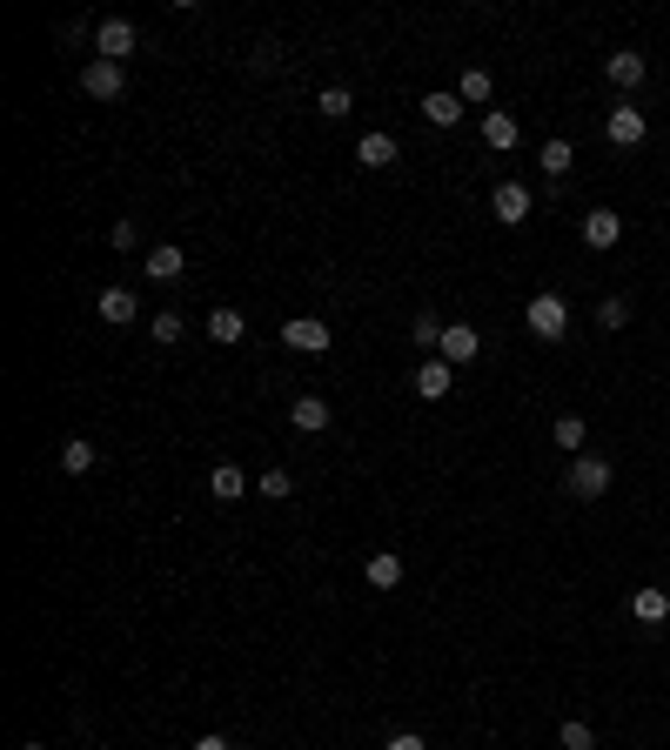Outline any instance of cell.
I'll use <instances>...</instances> for the list:
<instances>
[{
	"label": "cell",
	"instance_id": "6da1fadb",
	"mask_svg": "<svg viewBox=\"0 0 670 750\" xmlns=\"http://www.w3.org/2000/svg\"><path fill=\"white\" fill-rule=\"evenodd\" d=\"M134 47H141V27L121 21V14H108V21L94 27V61H114V67H121Z\"/></svg>",
	"mask_w": 670,
	"mask_h": 750
},
{
	"label": "cell",
	"instance_id": "7a4b0ae2",
	"mask_svg": "<svg viewBox=\"0 0 670 750\" xmlns=\"http://www.w3.org/2000/svg\"><path fill=\"white\" fill-rule=\"evenodd\" d=\"M563 489H570L577 503H597L603 489H610V463H603V456H570V469H563Z\"/></svg>",
	"mask_w": 670,
	"mask_h": 750
},
{
	"label": "cell",
	"instance_id": "3957f363",
	"mask_svg": "<svg viewBox=\"0 0 670 750\" xmlns=\"http://www.w3.org/2000/svg\"><path fill=\"white\" fill-rule=\"evenodd\" d=\"M523 322H530L536 342H563V329H570V309H563V295H536L530 309H523Z\"/></svg>",
	"mask_w": 670,
	"mask_h": 750
},
{
	"label": "cell",
	"instance_id": "277c9868",
	"mask_svg": "<svg viewBox=\"0 0 670 750\" xmlns=\"http://www.w3.org/2000/svg\"><path fill=\"white\" fill-rule=\"evenodd\" d=\"M603 141H610V148H644L650 141V121H644V108H610V121H603Z\"/></svg>",
	"mask_w": 670,
	"mask_h": 750
},
{
	"label": "cell",
	"instance_id": "5b68a950",
	"mask_svg": "<svg viewBox=\"0 0 670 750\" xmlns=\"http://www.w3.org/2000/svg\"><path fill=\"white\" fill-rule=\"evenodd\" d=\"M490 208H496V221H503V228H523V221H530V208H536V195L523 188V181H496Z\"/></svg>",
	"mask_w": 670,
	"mask_h": 750
},
{
	"label": "cell",
	"instance_id": "8992f818",
	"mask_svg": "<svg viewBox=\"0 0 670 750\" xmlns=\"http://www.w3.org/2000/svg\"><path fill=\"white\" fill-rule=\"evenodd\" d=\"M121 88H128V74H121L114 61H88L81 67V94H88V101H114Z\"/></svg>",
	"mask_w": 670,
	"mask_h": 750
},
{
	"label": "cell",
	"instance_id": "52a82bcc",
	"mask_svg": "<svg viewBox=\"0 0 670 750\" xmlns=\"http://www.w3.org/2000/svg\"><path fill=\"white\" fill-rule=\"evenodd\" d=\"M449 362V369H463V362H476V355H483V335L469 329V322H449L443 329V349H436Z\"/></svg>",
	"mask_w": 670,
	"mask_h": 750
},
{
	"label": "cell",
	"instance_id": "ba28073f",
	"mask_svg": "<svg viewBox=\"0 0 670 750\" xmlns=\"http://www.w3.org/2000/svg\"><path fill=\"white\" fill-rule=\"evenodd\" d=\"M583 242L597 248V255L603 248H617L624 242V215H617V208H590V215H583Z\"/></svg>",
	"mask_w": 670,
	"mask_h": 750
},
{
	"label": "cell",
	"instance_id": "9c48e42d",
	"mask_svg": "<svg viewBox=\"0 0 670 750\" xmlns=\"http://www.w3.org/2000/svg\"><path fill=\"white\" fill-rule=\"evenodd\" d=\"M282 342H289V349H302V355H322V349L335 342V335H329V322L302 315V322H282Z\"/></svg>",
	"mask_w": 670,
	"mask_h": 750
},
{
	"label": "cell",
	"instance_id": "30bf717a",
	"mask_svg": "<svg viewBox=\"0 0 670 750\" xmlns=\"http://www.w3.org/2000/svg\"><path fill=\"white\" fill-rule=\"evenodd\" d=\"M449 382H456V369H449L443 355H423V362H416V396H423V402H443Z\"/></svg>",
	"mask_w": 670,
	"mask_h": 750
},
{
	"label": "cell",
	"instance_id": "8fae6325",
	"mask_svg": "<svg viewBox=\"0 0 670 750\" xmlns=\"http://www.w3.org/2000/svg\"><path fill=\"white\" fill-rule=\"evenodd\" d=\"M208 496H215V503H242V496H248V469L215 463V469H208Z\"/></svg>",
	"mask_w": 670,
	"mask_h": 750
},
{
	"label": "cell",
	"instance_id": "7c38bea8",
	"mask_svg": "<svg viewBox=\"0 0 670 750\" xmlns=\"http://www.w3.org/2000/svg\"><path fill=\"white\" fill-rule=\"evenodd\" d=\"M362 583H369V590H396V583H402V556L396 550H376L369 563H362Z\"/></svg>",
	"mask_w": 670,
	"mask_h": 750
},
{
	"label": "cell",
	"instance_id": "4fadbf2b",
	"mask_svg": "<svg viewBox=\"0 0 670 750\" xmlns=\"http://www.w3.org/2000/svg\"><path fill=\"white\" fill-rule=\"evenodd\" d=\"M101 322H114V329L141 322V302H134V288H108V295H101Z\"/></svg>",
	"mask_w": 670,
	"mask_h": 750
},
{
	"label": "cell",
	"instance_id": "5bb4252c",
	"mask_svg": "<svg viewBox=\"0 0 670 750\" xmlns=\"http://www.w3.org/2000/svg\"><path fill=\"white\" fill-rule=\"evenodd\" d=\"M356 161H362V168H389V161H396V134L369 128V134L356 141Z\"/></svg>",
	"mask_w": 670,
	"mask_h": 750
},
{
	"label": "cell",
	"instance_id": "9a60e30c",
	"mask_svg": "<svg viewBox=\"0 0 670 750\" xmlns=\"http://www.w3.org/2000/svg\"><path fill=\"white\" fill-rule=\"evenodd\" d=\"M289 422L302 429V436H315V429H329V402H322V396H295L289 402Z\"/></svg>",
	"mask_w": 670,
	"mask_h": 750
},
{
	"label": "cell",
	"instance_id": "2e32d148",
	"mask_svg": "<svg viewBox=\"0 0 670 750\" xmlns=\"http://www.w3.org/2000/svg\"><path fill=\"white\" fill-rule=\"evenodd\" d=\"M630 617L657 630V623L670 617V590H630Z\"/></svg>",
	"mask_w": 670,
	"mask_h": 750
},
{
	"label": "cell",
	"instance_id": "e0dca14e",
	"mask_svg": "<svg viewBox=\"0 0 670 750\" xmlns=\"http://www.w3.org/2000/svg\"><path fill=\"white\" fill-rule=\"evenodd\" d=\"M423 121L429 128H456L463 121V94H423Z\"/></svg>",
	"mask_w": 670,
	"mask_h": 750
},
{
	"label": "cell",
	"instance_id": "ac0fdd59",
	"mask_svg": "<svg viewBox=\"0 0 670 750\" xmlns=\"http://www.w3.org/2000/svg\"><path fill=\"white\" fill-rule=\"evenodd\" d=\"M536 161H543V175H550V181H563L570 168H577V148L557 134V141H543V155H536Z\"/></svg>",
	"mask_w": 670,
	"mask_h": 750
},
{
	"label": "cell",
	"instance_id": "d6986e66",
	"mask_svg": "<svg viewBox=\"0 0 670 750\" xmlns=\"http://www.w3.org/2000/svg\"><path fill=\"white\" fill-rule=\"evenodd\" d=\"M603 74H610L617 88H637V81H644L650 67H644V54H630V47H624V54H610V67H603Z\"/></svg>",
	"mask_w": 670,
	"mask_h": 750
},
{
	"label": "cell",
	"instance_id": "ffe728a7",
	"mask_svg": "<svg viewBox=\"0 0 670 750\" xmlns=\"http://www.w3.org/2000/svg\"><path fill=\"white\" fill-rule=\"evenodd\" d=\"M181 268H188V262H181V248H175V242H161L155 255H148V282H175Z\"/></svg>",
	"mask_w": 670,
	"mask_h": 750
},
{
	"label": "cell",
	"instance_id": "44dd1931",
	"mask_svg": "<svg viewBox=\"0 0 670 750\" xmlns=\"http://www.w3.org/2000/svg\"><path fill=\"white\" fill-rule=\"evenodd\" d=\"M550 436H557V449L583 456V436H590V422H583V416H557V429H550Z\"/></svg>",
	"mask_w": 670,
	"mask_h": 750
},
{
	"label": "cell",
	"instance_id": "7402d4cb",
	"mask_svg": "<svg viewBox=\"0 0 670 750\" xmlns=\"http://www.w3.org/2000/svg\"><path fill=\"white\" fill-rule=\"evenodd\" d=\"M490 88H496V81H490V67H463V81H456L463 108H469V101H490Z\"/></svg>",
	"mask_w": 670,
	"mask_h": 750
},
{
	"label": "cell",
	"instance_id": "603a6c76",
	"mask_svg": "<svg viewBox=\"0 0 670 750\" xmlns=\"http://www.w3.org/2000/svg\"><path fill=\"white\" fill-rule=\"evenodd\" d=\"M483 141L490 148H516V114H483Z\"/></svg>",
	"mask_w": 670,
	"mask_h": 750
},
{
	"label": "cell",
	"instance_id": "cb8c5ba5",
	"mask_svg": "<svg viewBox=\"0 0 670 750\" xmlns=\"http://www.w3.org/2000/svg\"><path fill=\"white\" fill-rule=\"evenodd\" d=\"M242 329H248L242 309H215L208 315V335H215V342H242Z\"/></svg>",
	"mask_w": 670,
	"mask_h": 750
},
{
	"label": "cell",
	"instance_id": "d4e9b609",
	"mask_svg": "<svg viewBox=\"0 0 670 750\" xmlns=\"http://www.w3.org/2000/svg\"><path fill=\"white\" fill-rule=\"evenodd\" d=\"M557 744H563V750H597V730L583 724V717H563V730H557Z\"/></svg>",
	"mask_w": 670,
	"mask_h": 750
},
{
	"label": "cell",
	"instance_id": "484cf974",
	"mask_svg": "<svg viewBox=\"0 0 670 750\" xmlns=\"http://www.w3.org/2000/svg\"><path fill=\"white\" fill-rule=\"evenodd\" d=\"M624 322H630V302H624V295H603V302H597V329H610V335H617Z\"/></svg>",
	"mask_w": 670,
	"mask_h": 750
},
{
	"label": "cell",
	"instance_id": "4316f807",
	"mask_svg": "<svg viewBox=\"0 0 670 750\" xmlns=\"http://www.w3.org/2000/svg\"><path fill=\"white\" fill-rule=\"evenodd\" d=\"M61 469H67V476H88V469H94V442L74 436V442L61 449Z\"/></svg>",
	"mask_w": 670,
	"mask_h": 750
},
{
	"label": "cell",
	"instance_id": "83f0119b",
	"mask_svg": "<svg viewBox=\"0 0 670 750\" xmlns=\"http://www.w3.org/2000/svg\"><path fill=\"white\" fill-rule=\"evenodd\" d=\"M255 489H262L268 503H282V496H295V476H289V469H262V476H255Z\"/></svg>",
	"mask_w": 670,
	"mask_h": 750
},
{
	"label": "cell",
	"instance_id": "f1b7e54d",
	"mask_svg": "<svg viewBox=\"0 0 670 750\" xmlns=\"http://www.w3.org/2000/svg\"><path fill=\"white\" fill-rule=\"evenodd\" d=\"M349 108H356V94H349V88H322V94H315V114H329V121H342Z\"/></svg>",
	"mask_w": 670,
	"mask_h": 750
},
{
	"label": "cell",
	"instance_id": "f546056e",
	"mask_svg": "<svg viewBox=\"0 0 670 750\" xmlns=\"http://www.w3.org/2000/svg\"><path fill=\"white\" fill-rule=\"evenodd\" d=\"M181 329H188V315H175V309L148 315V335H155V342H181Z\"/></svg>",
	"mask_w": 670,
	"mask_h": 750
},
{
	"label": "cell",
	"instance_id": "4dcf8cb0",
	"mask_svg": "<svg viewBox=\"0 0 670 750\" xmlns=\"http://www.w3.org/2000/svg\"><path fill=\"white\" fill-rule=\"evenodd\" d=\"M443 329H449V322H436V315H416V349H443Z\"/></svg>",
	"mask_w": 670,
	"mask_h": 750
},
{
	"label": "cell",
	"instance_id": "1f68e13d",
	"mask_svg": "<svg viewBox=\"0 0 670 750\" xmlns=\"http://www.w3.org/2000/svg\"><path fill=\"white\" fill-rule=\"evenodd\" d=\"M108 242H114V248H134V242H141V228H134V221H114Z\"/></svg>",
	"mask_w": 670,
	"mask_h": 750
},
{
	"label": "cell",
	"instance_id": "d6a6232c",
	"mask_svg": "<svg viewBox=\"0 0 670 750\" xmlns=\"http://www.w3.org/2000/svg\"><path fill=\"white\" fill-rule=\"evenodd\" d=\"M382 750H429V744H423V737H416V730H396V737H389V744H382Z\"/></svg>",
	"mask_w": 670,
	"mask_h": 750
},
{
	"label": "cell",
	"instance_id": "836d02e7",
	"mask_svg": "<svg viewBox=\"0 0 670 750\" xmlns=\"http://www.w3.org/2000/svg\"><path fill=\"white\" fill-rule=\"evenodd\" d=\"M195 750H235V744H228V737H215V730H208V737H195Z\"/></svg>",
	"mask_w": 670,
	"mask_h": 750
},
{
	"label": "cell",
	"instance_id": "e575fe53",
	"mask_svg": "<svg viewBox=\"0 0 670 750\" xmlns=\"http://www.w3.org/2000/svg\"><path fill=\"white\" fill-rule=\"evenodd\" d=\"M21 750H41V744H21Z\"/></svg>",
	"mask_w": 670,
	"mask_h": 750
}]
</instances>
